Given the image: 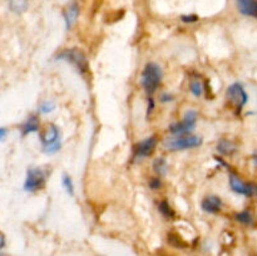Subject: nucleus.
<instances>
[{"mask_svg":"<svg viewBox=\"0 0 257 256\" xmlns=\"http://www.w3.org/2000/svg\"><path fill=\"white\" fill-rule=\"evenodd\" d=\"M162 69L157 63H147L142 72L141 83L148 95H152L162 83Z\"/></svg>","mask_w":257,"mask_h":256,"instance_id":"nucleus-1","label":"nucleus"},{"mask_svg":"<svg viewBox=\"0 0 257 256\" xmlns=\"http://www.w3.org/2000/svg\"><path fill=\"white\" fill-rule=\"evenodd\" d=\"M203 140L200 136H193V135H182V136H172V137L166 138L163 146L166 150L172 151H185L191 150V148L200 147L202 145Z\"/></svg>","mask_w":257,"mask_h":256,"instance_id":"nucleus-2","label":"nucleus"},{"mask_svg":"<svg viewBox=\"0 0 257 256\" xmlns=\"http://www.w3.org/2000/svg\"><path fill=\"white\" fill-rule=\"evenodd\" d=\"M57 59L64 60V62L72 64L82 75H85L89 72V64H88L87 55L78 48H69L64 49L57 55Z\"/></svg>","mask_w":257,"mask_h":256,"instance_id":"nucleus-3","label":"nucleus"},{"mask_svg":"<svg viewBox=\"0 0 257 256\" xmlns=\"http://www.w3.org/2000/svg\"><path fill=\"white\" fill-rule=\"evenodd\" d=\"M40 142H42L43 152L47 153V155L57 153L62 147L59 128L53 123H49L40 135Z\"/></svg>","mask_w":257,"mask_h":256,"instance_id":"nucleus-4","label":"nucleus"},{"mask_svg":"<svg viewBox=\"0 0 257 256\" xmlns=\"http://www.w3.org/2000/svg\"><path fill=\"white\" fill-rule=\"evenodd\" d=\"M47 182V175L39 167H32L27 171V177L24 181V190L27 192H37L44 188Z\"/></svg>","mask_w":257,"mask_h":256,"instance_id":"nucleus-5","label":"nucleus"},{"mask_svg":"<svg viewBox=\"0 0 257 256\" xmlns=\"http://www.w3.org/2000/svg\"><path fill=\"white\" fill-rule=\"evenodd\" d=\"M196 122H197V112L190 109L185 113L181 122L173 123V124L170 125V132L173 136L190 135L195 130Z\"/></svg>","mask_w":257,"mask_h":256,"instance_id":"nucleus-6","label":"nucleus"},{"mask_svg":"<svg viewBox=\"0 0 257 256\" xmlns=\"http://www.w3.org/2000/svg\"><path fill=\"white\" fill-rule=\"evenodd\" d=\"M226 95H227L228 100H230L238 110L242 109L248 100L247 93H246L243 85L240 84V83H233V84H231L230 87L227 88Z\"/></svg>","mask_w":257,"mask_h":256,"instance_id":"nucleus-7","label":"nucleus"},{"mask_svg":"<svg viewBox=\"0 0 257 256\" xmlns=\"http://www.w3.org/2000/svg\"><path fill=\"white\" fill-rule=\"evenodd\" d=\"M157 146V138L156 137H148L146 140L141 141L140 143L135 146V152H133V158L137 161L143 160V158L148 157L152 155Z\"/></svg>","mask_w":257,"mask_h":256,"instance_id":"nucleus-8","label":"nucleus"},{"mask_svg":"<svg viewBox=\"0 0 257 256\" xmlns=\"http://www.w3.org/2000/svg\"><path fill=\"white\" fill-rule=\"evenodd\" d=\"M230 186H231V188H232L233 192L238 193V195L248 196V197H250V196L256 195L257 185L243 182V181L236 175L230 176Z\"/></svg>","mask_w":257,"mask_h":256,"instance_id":"nucleus-9","label":"nucleus"},{"mask_svg":"<svg viewBox=\"0 0 257 256\" xmlns=\"http://www.w3.org/2000/svg\"><path fill=\"white\" fill-rule=\"evenodd\" d=\"M201 207L205 212L217 213L222 208V200L218 196H207L201 202Z\"/></svg>","mask_w":257,"mask_h":256,"instance_id":"nucleus-10","label":"nucleus"},{"mask_svg":"<svg viewBox=\"0 0 257 256\" xmlns=\"http://www.w3.org/2000/svg\"><path fill=\"white\" fill-rule=\"evenodd\" d=\"M64 22H65V27L67 29H72L73 25L75 24L77 22L78 17H79V7L75 2L70 3L64 10Z\"/></svg>","mask_w":257,"mask_h":256,"instance_id":"nucleus-11","label":"nucleus"},{"mask_svg":"<svg viewBox=\"0 0 257 256\" xmlns=\"http://www.w3.org/2000/svg\"><path fill=\"white\" fill-rule=\"evenodd\" d=\"M236 5L241 14L257 18V0H236Z\"/></svg>","mask_w":257,"mask_h":256,"instance_id":"nucleus-12","label":"nucleus"},{"mask_svg":"<svg viewBox=\"0 0 257 256\" xmlns=\"http://www.w3.org/2000/svg\"><path fill=\"white\" fill-rule=\"evenodd\" d=\"M40 128V120L37 114H30L27 119L24 120L22 125H20V132L22 136L30 135V133L38 132Z\"/></svg>","mask_w":257,"mask_h":256,"instance_id":"nucleus-13","label":"nucleus"},{"mask_svg":"<svg viewBox=\"0 0 257 256\" xmlns=\"http://www.w3.org/2000/svg\"><path fill=\"white\" fill-rule=\"evenodd\" d=\"M237 147L233 142L228 140H221L220 142L217 143V151L223 156H231L236 152Z\"/></svg>","mask_w":257,"mask_h":256,"instance_id":"nucleus-14","label":"nucleus"},{"mask_svg":"<svg viewBox=\"0 0 257 256\" xmlns=\"http://www.w3.org/2000/svg\"><path fill=\"white\" fill-rule=\"evenodd\" d=\"M8 3H9L10 10L15 14H22L27 12L29 7V0H8Z\"/></svg>","mask_w":257,"mask_h":256,"instance_id":"nucleus-15","label":"nucleus"},{"mask_svg":"<svg viewBox=\"0 0 257 256\" xmlns=\"http://www.w3.org/2000/svg\"><path fill=\"white\" fill-rule=\"evenodd\" d=\"M153 171H155L160 177L167 175V171H168L167 161H166L163 157L156 158L155 162H153Z\"/></svg>","mask_w":257,"mask_h":256,"instance_id":"nucleus-16","label":"nucleus"},{"mask_svg":"<svg viewBox=\"0 0 257 256\" xmlns=\"http://www.w3.org/2000/svg\"><path fill=\"white\" fill-rule=\"evenodd\" d=\"M158 210H160V212L162 213L163 217L168 218V220L175 218L176 216L175 211H173V208L171 207V205L167 202V201H161L160 205H158Z\"/></svg>","mask_w":257,"mask_h":256,"instance_id":"nucleus-17","label":"nucleus"},{"mask_svg":"<svg viewBox=\"0 0 257 256\" xmlns=\"http://www.w3.org/2000/svg\"><path fill=\"white\" fill-rule=\"evenodd\" d=\"M235 220L237 221V222L242 223V225H246V226H250L253 223V217L248 211H241V212L236 213Z\"/></svg>","mask_w":257,"mask_h":256,"instance_id":"nucleus-18","label":"nucleus"},{"mask_svg":"<svg viewBox=\"0 0 257 256\" xmlns=\"http://www.w3.org/2000/svg\"><path fill=\"white\" fill-rule=\"evenodd\" d=\"M62 185H63V187L65 188V191H67V193H69L70 196L74 195V183H73V181H72V178H70V176L63 175Z\"/></svg>","mask_w":257,"mask_h":256,"instance_id":"nucleus-19","label":"nucleus"},{"mask_svg":"<svg viewBox=\"0 0 257 256\" xmlns=\"http://www.w3.org/2000/svg\"><path fill=\"white\" fill-rule=\"evenodd\" d=\"M190 90L195 97H200L203 93V85L198 80H193L190 85Z\"/></svg>","mask_w":257,"mask_h":256,"instance_id":"nucleus-20","label":"nucleus"},{"mask_svg":"<svg viewBox=\"0 0 257 256\" xmlns=\"http://www.w3.org/2000/svg\"><path fill=\"white\" fill-rule=\"evenodd\" d=\"M54 109L55 104L53 102H50V100H45V102H43L42 104L39 105V112L42 113V114H48V113L53 112Z\"/></svg>","mask_w":257,"mask_h":256,"instance_id":"nucleus-21","label":"nucleus"},{"mask_svg":"<svg viewBox=\"0 0 257 256\" xmlns=\"http://www.w3.org/2000/svg\"><path fill=\"white\" fill-rule=\"evenodd\" d=\"M168 242L172 243L173 246H177V247H185L186 243L181 240V237H178L175 233H168Z\"/></svg>","mask_w":257,"mask_h":256,"instance_id":"nucleus-22","label":"nucleus"},{"mask_svg":"<svg viewBox=\"0 0 257 256\" xmlns=\"http://www.w3.org/2000/svg\"><path fill=\"white\" fill-rule=\"evenodd\" d=\"M161 186H162V182H161L160 178L155 177L150 180V187L152 188V190H158V188H161Z\"/></svg>","mask_w":257,"mask_h":256,"instance_id":"nucleus-23","label":"nucleus"},{"mask_svg":"<svg viewBox=\"0 0 257 256\" xmlns=\"http://www.w3.org/2000/svg\"><path fill=\"white\" fill-rule=\"evenodd\" d=\"M182 20L185 23H192V22H197L198 18L196 15H183Z\"/></svg>","mask_w":257,"mask_h":256,"instance_id":"nucleus-24","label":"nucleus"},{"mask_svg":"<svg viewBox=\"0 0 257 256\" xmlns=\"http://www.w3.org/2000/svg\"><path fill=\"white\" fill-rule=\"evenodd\" d=\"M5 245H7V240H5V236H4V233H3L2 231H0V248H3V247H4Z\"/></svg>","mask_w":257,"mask_h":256,"instance_id":"nucleus-25","label":"nucleus"},{"mask_svg":"<svg viewBox=\"0 0 257 256\" xmlns=\"http://www.w3.org/2000/svg\"><path fill=\"white\" fill-rule=\"evenodd\" d=\"M8 136V130L7 128H0V141L5 140V137Z\"/></svg>","mask_w":257,"mask_h":256,"instance_id":"nucleus-26","label":"nucleus"},{"mask_svg":"<svg viewBox=\"0 0 257 256\" xmlns=\"http://www.w3.org/2000/svg\"><path fill=\"white\" fill-rule=\"evenodd\" d=\"M161 100H162V102H171V100H173V98L172 95L170 94H163L162 98H161Z\"/></svg>","mask_w":257,"mask_h":256,"instance_id":"nucleus-27","label":"nucleus"},{"mask_svg":"<svg viewBox=\"0 0 257 256\" xmlns=\"http://www.w3.org/2000/svg\"><path fill=\"white\" fill-rule=\"evenodd\" d=\"M252 160H253V163H255V165L257 166V152L253 153V156H252Z\"/></svg>","mask_w":257,"mask_h":256,"instance_id":"nucleus-28","label":"nucleus"},{"mask_svg":"<svg viewBox=\"0 0 257 256\" xmlns=\"http://www.w3.org/2000/svg\"><path fill=\"white\" fill-rule=\"evenodd\" d=\"M0 256H8V255H4V253H0Z\"/></svg>","mask_w":257,"mask_h":256,"instance_id":"nucleus-29","label":"nucleus"}]
</instances>
